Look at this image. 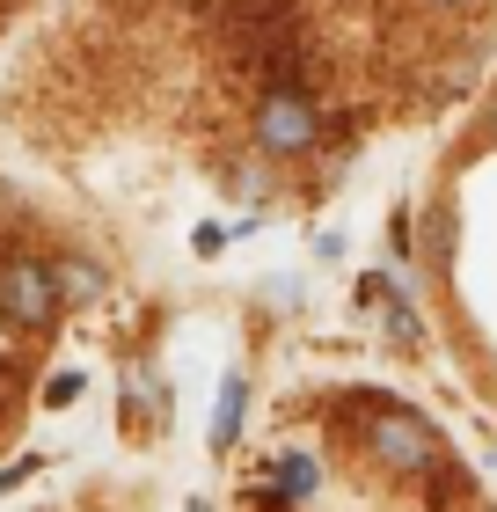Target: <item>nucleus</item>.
Returning <instances> with one entry per match:
<instances>
[{
  "instance_id": "obj_2",
  "label": "nucleus",
  "mask_w": 497,
  "mask_h": 512,
  "mask_svg": "<svg viewBox=\"0 0 497 512\" xmlns=\"http://www.w3.org/2000/svg\"><path fill=\"white\" fill-rule=\"evenodd\" d=\"M249 132H256V154L264 161H300V154H315V139H322V103L307 96V88H264Z\"/></svg>"
},
{
  "instance_id": "obj_11",
  "label": "nucleus",
  "mask_w": 497,
  "mask_h": 512,
  "mask_svg": "<svg viewBox=\"0 0 497 512\" xmlns=\"http://www.w3.org/2000/svg\"><path fill=\"white\" fill-rule=\"evenodd\" d=\"M424 8H446V15H454V8H476V0H424Z\"/></svg>"
},
{
  "instance_id": "obj_3",
  "label": "nucleus",
  "mask_w": 497,
  "mask_h": 512,
  "mask_svg": "<svg viewBox=\"0 0 497 512\" xmlns=\"http://www.w3.org/2000/svg\"><path fill=\"white\" fill-rule=\"evenodd\" d=\"M0 322L22 337H44L59 322V300H52V264L30 249H0Z\"/></svg>"
},
{
  "instance_id": "obj_1",
  "label": "nucleus",
  "mask_w": 497,
  "mask_h": 512,
  "mask_svg": "<svg viewBox=\"0 0 497 512\" xmlns=\"http://www.w3.org/2000/svg\"><path fill=\"white\" fill-rule=\"evenodd\" d=\"M359 447H366L373 469L395 476V483H424V476L446 469V439H439V425H432L424 410H402V403H373V410H366Z\"/></svg>"
},
{
  "instance_id": "obj_6",
  "label": "nucleus",
  "mask_w": 497,
  "mask_h": 512,
  "mask_svg": "<svg viewBox=\"0 0 497 512\" xmlns=\"http://www.w3.org/2000/svg\"><path fill=\"white\" fill-rule=\"evenodd\" d=\"M242 410H249V374L234 366V374L220 381V403H212V447H220V454L242 439Z\"/></svg>"
},
{
  "instance_id": "obj_9",
  "label": "nucleus",
  "mask_w": 497,
  "mask_h": 512,
  "mask_svg": "<svg viewBox=\"0 0 497 512\" xmlns=\"http://www.w3.org/2000/svg\"><path fill=\"white\" fill-rule=\"evenodd\" d=\"M30 469H37V461H22V469H0V498H8V491H15V483L30 476Z\"/></svg>"
},
{
  "instance_id": "obj_4",
  "label": "nucleus",
  "mask_w": 497,
  "mask_h": 512,
  "mask_svg": "<svg viewBox=\"0 0 497 512\" xmlns=\"http://www.w3.org/2000/svg\"><path fill=\"white\" fill-rule=\"evenodd\" d=\"M103 264L96 256H66V264H52V300L59 308H88V300H103Z\"/></svg>"
},
{
  "instance_id": "obj_7",
  "label": "nucleus",
  "mask_w": 497,
  "mask_h": 512,
  "mask_svg": "<svg viewBox=\"0 0 497 512\" xmlns=\"http://www.w3.org/2000/svg\"><path fill=\"white\" fill-rule=\"evenodd\" d=\"M424 264H432V278L454 271V205H446V198L424 213Z\"/></svg>"
},
{
  "instance_id": "obj_10",
  "label": "nucleus",
  "mask_w": 497,
  "mask_h": 512,
  "mask_svg": "<svg viewBox=\"0 0 497 512\" xmlns=\"http://www.w3.org/2000/svg\"><path fill=\"white\" fill-rule=\"evenodd\" d=\"M483 147H497V96H490V110H483Z\"/></svg>"
},
{
  "instance_id": "obj_5",
  "label": "nucleus",
  "mask_w": 497,
  "mask_h": 512,
  "mask_svg": "<svg viewBox=\"0 0 497 512\" xmlns=\"http://www.w3.org/2000/svg\"><path fill=\"white\" fill-rule=\"evenodd\" d=\"M315 483H322L315 454H278L271 476H264V498H271V505H300V498H315Z\"/></svg>"
},
{
  "instance_id": "obj_8",
  "label": "nucleus",
  "mask_w": 497,
  "mask_h": 512,
  "mask_svg": "<svg viewBox=\"0 0 497 512\" xmlns=\"http://www.w3.org/2000/svg\"><path fill=\"white\" fill-rule=\"evenodd\" d=\"M81 374H52V381H44V403H52V410H66V403H81Z\"/></svg>"
}]
</instances>
